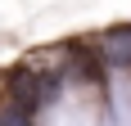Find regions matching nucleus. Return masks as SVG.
Listing matches in <instances>:
<instances>
[{
  "instance_id": "nucleus-2",
  "label": "nucleus",
  "mask_w": 131,
  "mask_h": 126,
  "mask_svg": "<svg viewBox=\"0 0 131 126\" xmlns=\"http://www.w3.org/2000/svg\"><path fill=\"white\" fill-rule=\"evenodd\" d=\"M0 126H32V117H23V113H9V108H5V113H0Z\"/></svg>"
},
{
  "instance_id": "nucleus-1",
  "label": "nucleus",
  "mask_w": 131,
  "mask_h": 126,
  "mask_svg": "<svg viewBox=\"0 0 131 126\" xmlns=\"http://www.w3.org/2000/svg\"><path fill=\"white\" fill-rule=\"evenodd\" d=\"M104 59L108 63H131V27H113V32H108L104 36Z\"/></svg>"
}]
</instances>
